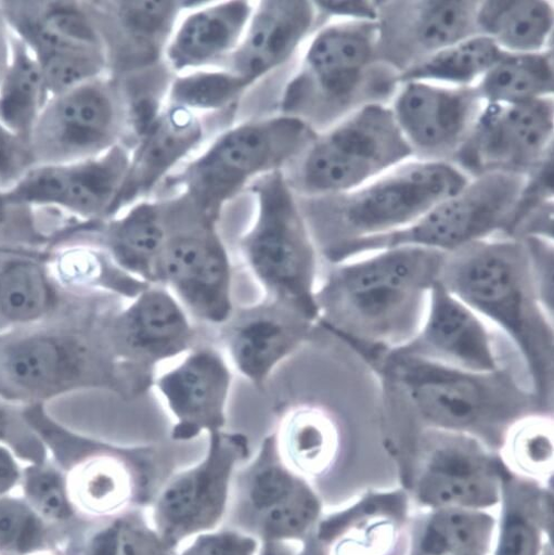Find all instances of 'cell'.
Returning a JSON list of instances; mask_svg holds the SVG:
<instances>
[{"label": "cell", "instance_id": "44dd1931", "mask_svg": "<svg viewBox=\"0 0 554 555\" xmlns=\"http://www.w3.org/2000/svg\"><path fill=\"white\" fill-rule=\"evenodd\" d=\"M218 340L237 372L259 392L273 371L309 344L317 322L281 301L234 308L218 326Z\"/></svg>", "mask_w": 554, "mask_h": 555}, {"label": "cell", "instance_id": "d6986e66", "mask_svg": "<svg viewBox=\"0 0 554 555\" xmlns=\"http://www.w3.org/2000/svg\"><path fill=\"white\" fill-rule=\"evenodd\" d=\"M474 0H382L376 5V52L400 77L431 55L479 36Z\"/></svg>", "mask_w": 554, "mask_h": 555}, {"label": "cell", "instance_id": "c3c4849f", "mask_svg": "<svg viewBox=\"0 0 554 555\" xmlns=\"http://www.w3.org/2000/svg\"><path fill=\"white\" fill-rule=\"evenodd\" d=\"M12 57V31L0 10V81L4 78Z\"/></svg>", "mask_w": 554, "mask_h": 555}, {"label": "cell", "instance_id": "277c9868", "mask_svg": "<svg viewBox=\"0 0 554 555\" xmlns=\"http://www.w3.org/2000/svg\"><path fill=\"white\" fill-rule=\"evenodd\" d=\"M438 283L512 345L533 393L553 411V314L539 296L525 240L493 237L447 253Z\"/></svg>", "mask_w": 554, "mask_h": 555}, {"label": "cell", "instance_id": "4316f807", "mask_svg": "<svg viewBox=\"0 0 554 555\" xmlns=\"http://www.w3.org/2000/svg\"><path fill=\"white\" fill-rule=\"evenodd\" d=\"M111 67L139 70L160 59L189 2H88Z\"/></svg>", "mask_w": 554, "mask_h": 555}, {"label": "cell", "instance_id": "f546056e", "mask_svg": "<svg viewBox=\"0 0 554 555\" xmlns=\"http://www.w3.org/2000/svg\"><path fill=\"white\" fill-rule=\"evenodd\" d=\"M309 487L284 461L274 431L267 435L254 460L235 474L230 505L235 529L249 534L259 519L292 503Z\"/></svg>", "mask_w": 554, "mask_h": 555}, {"label": "cell", "instance_id": "d6a6232c", "mask_svg": "<svg viewBox=\"0 0 554 555\" xmlns=\"http://www.w3.org/2000/svg\"><path fill=\"white\" fill-rule=\"evenodd\" d=\"M142 509L90 521L70 534L59 555H173Z\"/></svg>", "mask_w": 554, "mask_h": 555}, {"label": "cell", "instance_id": "7dc6e473", "mask_svg": "<svg viewBox=\"0 0 554 555\" xmlns=\"http://www.w3.org/2000/svg\"><path fill=\"white\" fill-rule=\"evenodd\" d=\"M24 463L15 453L0 446V499L14 494L20 490Z\"/></svg>", "mask_w": 554, "mask_h": 555}, {"label": "cell", "instance_id": "8fae6325", "mask_svg": "<svg viewBox=\"0 0 554 555\" xmlns=\"http://www.w3.org/2000/svg\"><path fill=\"white\" fill-rule=\"evenodd\" d=\"M528 177L491 173L429 209L415 223L392 233L350 243L325 262L335 264L375 251L413 246L451 253L474 242L513 238Z\"/></svg>", "mask_w": 554, "mask_h": 555}, {"label": "cell", "instance_id": "6da1fadb", "mask_svg": "<svg viewBox=\"0 0 554 555\" xmlns=\"http://www.w3.org/2000/svg\"><path fill=\"white\" fill-rule=\"evenodd\" d=\"M372 367L381 384L386 439L407 433L417 439L434 429L500 446L520 421L553 415L533 393L520 361L476 373L391 351Z\"/></svg>", "mask_w": 554, "mask_h": 555}, {"label": "cell", "instance_id": "60d3db41", "mask_svg": "<svg viewBox=\"0 0 554 555\" xmlns=\"http://www.w3.org/2000/svg\"><path fill=\"white\" fill-rule=\"evenodd\" d=\"M0 446L12 450L24 464L49 460L47 449L24 415V408L0 399Z\"/></svg>", "mask_w": 554, "mask_h": 555}, {"label": "cell", "instance_id": "603a6c76", "mask_svg": "<svg viewBox=\"0 0 554 555\" xmlns=\"http://www.w3.org/2000/svg\"><path fill=\"white\" fill-rule=\"evenodd\" d=\"M114 296H79L53 276L48 250L0 246V335L86 312Z\"/></svg>", "mask_w": 554, "mask_h": 555}, {"label": "cell", "instance_id": "1f68e13d", "mask_svg": "<svg viewBox=\"0 0 554 555\" xmlns=\"http://www.w3.org/2000/svg\"><path fill=\"white\" fill-rule=\"evenodd\" d=\"M480 35L510 53L544 51L553 29V8L544 0H486L477 13Z\"/></svg>", "mask_w": 554, "mask_h": 555}, {"label": "cell", "instance_id": "2e32d148", "mask_svg": "<svg viewBox=\"0 0 554 555\" xmlns=\"http://www.w3.org/2000/svg\"><path fill=\"white\" fill-rule=\"evenodd\" d=\"M130 160L131 144L123 142L89 159L37 165L4 196L13 204L59 211L78 224L101 223L116 215Z\"/></svg>", "mask_w": 554, "mask_h": 555}, {"label": "cell", "instance_id": "ffe728a7", "mask_svg": "<svg viewBox=\"0 0 554 555\" xmlns=\"http://www.w3.org/2000/svg\"><path fill=\"white\" fill-rule=\"evenodd\" d=\"M395 351L476 373H490L511 362H521L500 332L438 282L430 291L427 312L416 336Z\"/></svg>", "mask_w": 554, "mask_h": 555}, {"label": "cell", "instance_id": "e0dca14e", "mask_svg": "<svg viewBox=\"0 0 554 555\" xmlns=\"http://www.w3.org/2000/svg\"><path fill=\"white\" fill-rule=\"evenodd\" d=\"M553 98L486 104L452 164L471 180L491 173L529 177L553 151Z\"/></svg>", "mask_w": 554, "mask_h": 555}, {"label": "cell", "instance_id": "836d02e7", "mask_svg": "<svg viewBox=\"0 0 554 555\" xmlns=\"http://www.w3.org/2000/svg\"><path fill=\"white\" fill-rule=\"evenodd\" d=\"M47 99L42 73L34 54L12 33L11 63L0 81V124L29 144Z\"/></svg>", "mask_w": 554, "mask_h": 555}, {"label": "cell", "instance_id": "ab89813d", "mask_svg": "<svg viewBox=\"0 0 554 555\" xmlns=\"http://www.w3.org/2000/svg\"><path fill=\"white\" fill-rule=\"evenodd\" d=\"M52 240L37 208L13 204L0 190V246L48 250Z\"/></svg>", "mask_w": 554, "mask_h": 555}, {"label": "cell", "instance_id": "ba28073f", "mask_svg": "<svg viewBox=\"0 0 554 555\" xmlns=\"http://www.w3.org/2000/svg\"><path fill=\"white\" fill-rule=\"evenodd\" d=\"M248 190L254 217L237 243L244 262L266 299L289 305L317 322L320 256L296 193L283 170L260 177Z\"/></svg>", "mask_w": 554, "mask_h": 555}, {"label": "cell", "instance_id": "7bdbcfd3", "mask_svg": "<svg viewBox=\"0 0 554 555\" xmlns=\"http://www.w3.org/2000/svg\"><path fill=\"white\" fill-rule=\"evenodd\" d=\"M482 530L478 518L462 515L449 516L438 520L429 529L426 546L434 553L474 548L480 542Z\"/></svg>", "mask_w": 554, "mask_h": 555}, {"label": "cell", "instance_id": "ee69618b", "mask_svg": "<svg viewBox=\"0 0 554 555\" xmlns=\"http://www.w3.org/2000/svg\"><path fill=\"white\" fill-rule=\"evenodd\" d=\"M34 166L29 144L0 124V190L13 188Z\"/></svg>", "mask_w": 554, "mask_h": 555}, {"label": "cell", "instance_id": "f1b7e54d", "mask_svg": "<svg viewBox=\"0 0 554 555\" xmlns=\"http://www.w3.org/2000/svg\"><path fill=\"white\" fill-rule=\"evenodd\" d=\"M169 209L170 199L142 201L101 223L78 227L74 233L101 247L129 274L154 286Z\"/></svg>", "mask_w": 554, "mask_h": 555}, {"label": "cell", "instance_id": "f907efd6", "mask_svg": "<svg viewBox=\"0 0 554 555\" xmlns=\"http://www.w3.org/2000/svg\"><path fill=\"white\" fill-rule=\"evenodd\" d=\"M43 555H55V554H43Z\"/></svg>", "mask_w": 554, "mask_h": 555}, {"label": "cell", "instance_id": "d4e9b609", "mask_svg": "<svg viewBox=\"0 0 554 555\" xmlns=\"http://www.w3.org/2000/svg\"><path fill=\"white\" fill-rule=\"evenodd\" d=\"M218 117L221 114L204 116L165 104L131 145L130 168L116 205V215L145 201L175 173L178 166L203 144L209 131L208 122Z\"/></svg>", "mask_w": 554, "mask_h": 555}, {"label": "cell", "instance_id": "74e56055", "mask_svg": "<svg viewBox=\"0 0 554 555\" xmlns=\"http://www.w3.org/2000/svg\"><path fill=\"white\" fill-rule=\"evenodd\" d=\"M20 494L0 499V555L55 554L65 542Z\"/></svg>", "mask_w": 554, "mask_h": 555}, {"label": "cell", "instance_id": "681fc988", "mask_svg": "<svg viewBox=\"0 0 554 555\" xmlns=\"http://www.w3.org/2000/svg\"><path fill=\"white\" fill-rule=\"evenodd\" d=\"M292 542H260L257 555H298Z\"/></svg>", "mask_w": 554, "mask_h": 555}, {"label": "cell", "instance_id": "b9f144b4", "mask_svg": "<svg viewBox=\"0 0 554 555\" xmlns=\"http://www.w3.org/2000/svg\"><path fill=\"white\" fill-rule=\"evenodd\" d=\"M260 541L242 530L216 529L186 541L173 555H257Z\"/></svg>", "mask_w": 554, "mask_h": 555}, {"label": "cell", "instance_id": "9a60e30c", "mask_svg": "<svg viewBox=\"0 0 554 555\" xmlns=\"http://www.w3.org/2000/svg\"><path fill=\"white\" fill-rule=\"evenodd\" d=\"M129 106L123 86L109 74L49 96L33 130L35 166L89 159L128 142Z\"/></svg>", "mask_w": 554, "mask_h": 555}, {"label": "cell", "instance_id": "4dcf8cb0", "mask_svg": "<svg viewBox=\"0 0 554 555\" xmlns=\"http://www.w3.org/2000/svg\"><path fill=\"white\" fill-rule=\"evenodd\" d=\"M48 262L55 281L79 296L133 300L151 286L121 269L101 247L76 234L55 241L48 249Z\"/></svg>", "mask_w": 554, "mask_h": 555}, {"label": "cell", "instance_id": "8d00e7d4", "mask_svg": "<svg viewBox=\"0 0 554 555\" xmlns=\"http://www.w3.org/2000/svg\"><path fill=\"white\" fill-rule=\"evenodd\" d=\"M20 490L26 503L55 528L78 530L90 521L79 515L73 503L68 474L50 459L24 464Z\"/></svg>", "mask_w": 554, "mask_h": 555}, {"label": "cell", "instance_id": "d590c367", "mask_svg": "<svg viewBox=\"0 0 554 555\" xmlns=\"http://www.w3.org/2000/svg\"><path fill=\"white\" fill-rule=\"evenodd\" d=\"M508 53L492 39L482 35L475 36L431 55L424 63L401 75L400 83L424 81L448 83L453 87L472 86Z\"/></svg>", "mask_w": 554, "mask_h": 555}, {"label": "cell", "instance_id": "52a82bcc", "mask_svg": "<svg viewBox=\"0 0 554 555\" xmlns=\"http://www.w3.org/2000/svg\"><path fill=\"white\" fill-rule=\"evenodd\" d=\"M317 135L302 120L282 114L242 122L220 132L163 183L219 220L229 202L260 177L284 171Z\"/></svg>", "mask_w": 554, "mask_h": 555}, {"label": "cell", "instance_id": "7402d4cb", "mask_svg": "<svg viewBox=\"0 0 554 555\" xmlns=\"http://www.w3.org/2000/svg\"><path fill=\"white\" fill-rule=\"evenodd\" d=\"M395 98L398 126L422 162L452 164L486 106L476 86L408 81Z\"/></svg>", "mask_w": 554, "mask_h": 555}, {"label": "cell", "instance_id": "bcb514c9", "mask_svg": "<svg viewBox=\"0 0 554 555\" xmlns=\"http://www.w3.org/2000/svg\"><path fill=\"white\" fill-rule=\"evenodd\" d=\"M319 14L325 17H348L350 21L375 22L376 5L369 0H337V2H313Z\"/></svg>", "mask_w": 554, "mask_h": 555}, {"label": "cell", "instance_id": "f6af8a7d", "mask_svg": "<svg viewBox=\"0 0 554 555\" xmlns=\"http://www.w3.org/2000/svg\"><path fill=\"white\" fill-rule=\"evenodd\" d=\"M537 547V535L526 521L514 518L508 522L500 555H536Z\"/></svg>", "mask_w": 554, "mask_h": 555}, {"label": "cell", "instance_id": "cb8c5ba5", "mask_svg": "<svg viewBox=\"0 0 554 555\" xmlns=\"http://www.w3.org/2000/svg\"><path fill=\"white\" fill-rule=\"evenodd\" d=\"M232 385L229 361L210 345H197L177 367L155 378L153 387L175 418L172 440L226 429Z\"/></svg>", "mask_w": 554, "mask_h": 555}, {"label": "cell", "instance_id": "7c38bea8", "mask_svg": "<svg viewBox=\"0 0 554 555\" xmlns=\"http://www.w3.org/2000/svg\"><path fill=\"white\" fill-rule=\"evenodd\" d=\"M217 224L185 197L170 198L154 286L170 288L196 319L219 326L235 306L232 260Z\"/></svg>", "mask_w": 554, "mask_h": 555}, {"label": "cell", "instance_id": "3957f363", "mask_svg": "<svg viewBox=\"0 0 554 555\" xmlns=\"http://www.w3.org/2000/svg\"><path fill=\"white\" fill-rule=\"evenodd\" d=\"M123 300L0 335V399L20 408L86 392L139 400L111 343L109 321Z\"/></svg>", "mask_w": 554, "mask_h": 555}, {"label": "cell", "instance_id": "5bb4252c", "mask_svg": "<svg viewBox=\"0 0 554 555\" xmlns=\"http://www.w3.org/2000/svg\"><path fill=\"white\" fill-rule=\"evenodd\" d=\"M249 455L247 435L212 431L205 456L165 480L150 507V521L171 550L176 552L192 538L223 524L235 474Z\"/></svg>", "mask_w": 554, "mask_h": 555}, {"label": "cell", "instance_id": "4fadbf2b", "mask_svg": "<svg viewBox=\"0 0 554 555\" xmlns=\"http://www.w3.org/2000/svg\"><path fill=\"white\" fill-rule=\"evenodd\" d=\"M0 10L34 54L48 98L108 74L106 44L87 2H0Z\"/></svg>", "mask_w": 554, "mask_h": 555}, {"label": "cell", "instance_id": "9c48e42d", "mask_svg": "<svg viewBox=\"0 0 554 555\" xmlns=\"http://www.w3.org/2000/svg\"><path fill=\"white\" fill-rule=\"evenodd\" d=\"M50 460L68 474L73 503L91 521L151 507L170 477V462L154 446H119L53 424L44 434Z\"/></svg>", "mask_w": 554, "mask_h": 555}, {"label": "cell", "instance_id": "f35d334b", "mask_svg": "<svg viewBox=\"0 0 554 555\" xmlns=\"http://www.w3.org/2000/svg\"><path fill=\"white\" fill-rule=\"evenodd\" d=\"M248 90L226 69H210L176 76L168 89V102L201 115L228 113Z\"/></svg>", "mask_w": 554, "mask_h": 555}, {"label": "cell", "instance_id": "83f0119b", "mask_svg": "<svg viewBox=\"0 0 554 555\" xmlns=\"http://www.w3.org/2000/svg\"><path fill=\"white\" fill-rule=\"evenodd\" d=\"M254 7L245 0L203 3L180 18L163 59L170 73L223 69L240 44Z\"/></svg>", "mask_w": 554, "mask_h": 555}, {"label": "cell", "instance_id": "30bf717a", "mask_svg": "<svg viewBox=\"0 0 554 555\" xmlns=\"http://www.w3.org/2000/svg\"><path fill=\"white\" fill-rule=\"evenodd\" d=\"M412 156L392 107L373 104L318 133L284 172L297 196H324L356 190Z\"/></svg>", "mask_w": 554, "mask_h": 555}, {"label": "cell", "instance_id": "484cf974", "mask_svg": "<svg viewBox=\"0 0 554 555\" xmlns=\"http://www.w3.org/2000/svg\"><path fill=\"white\" fill-rule=\"evenodd\" d=\"M319 17L314 3L306 0L256 3L243 38L223 69L249 89L293 60L314 34Z\"/></svg>", "mask_w": 554, "mask_h": 555}, {"label": "cell", "instance_id": "ac0fdd59", "mask_svg": "<svg viewBox=\"0 0 554 555\" xmlns=\"http://www.w3.org/2000/svg\"><path fill=\"white\" fill-rule=\"evenodd\" d=\"M116 356L139 399L153 387L156 366L197 345V331L179 299L160 286H150L109 321Z\"/></svg>", "mask_w": 554, "mask_h": 555}, {"label": "cell", "instance_id": "7a4b0ae2", "mask_svg": "<svg viewBox=\"0 0 554 555\" xmlns=\"http://www.w3.org/2000/svg\"><path fill=\"white\" fill-rule=\"evenodd\" d=\"M446 257L404 246L328 264L314 293L317 324L373 366L416 336Z\"/></svg>", "mask_w": 554, "mask_h": 555}, {"label": "cell", "instance_id": "8992f818", "mask_svg": "<svg viewBox=\"0 0 554 555\" xmlns=\"http://www.w3.org/2000/svg\"><path fill=\"white\" fill-rule=\"evenodd\" d=\"M471 179L446 162H408L349 192L298 197L319 256L400 231L438 203L460 193Z\"/></svg>", "mask_w": 554, "mask_h": 555}, {"label": "cell", "instance_id": "e575fe53", "mask_svg": "<svg viewBox=\"0 0 554 555\" xmlns=\"http://www.w3.org/2000/svg\"><path fill=\"white\" fill-rule=\"evenodd\" d=\"M476 87L486 104H520L552 96L553 52L508 53Z\"/></svg>", "mask_w": 554, "mask_h": 555}, {"label": "cell", "instance_id": "5b68a950", "mask_svg": "<svg viewBox=\"0 0 554 555\" xmlns=\"http://www.w3.org/2000/svg\"><path fill=\"white\" fill-rule=\"evenodd\" d=\"M376 37V22L369 21L349 20L315 31L286 85L281 114L321 133L368 105L391 101L400 75L378 60Z\"/></svg>", "mask_w": 554, "mask_h": 555}]
</instances>
